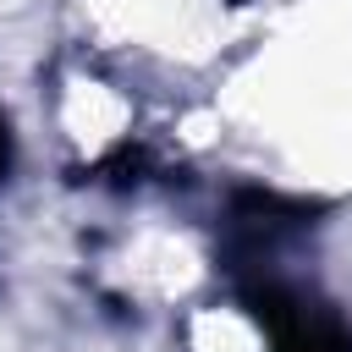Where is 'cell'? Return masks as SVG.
<instances>
[{
  "instance_id": "1",
  "label": "cell",
  "mask_w": 352,
  "mask_h": 352,
  "mask_svg": "<svg viewBox=\"0 0 352 352\" xmlns=\"http://www.w3.org/2000/svg\"><path fill=\"white\" fill-rule=\"evenodd\" d=\"M0 148H6V143H0Z\"/></svg>"
}]
</instances>
